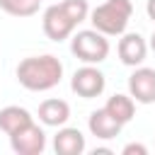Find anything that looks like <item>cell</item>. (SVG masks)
<instances>
[{"mask_svg": "<svg viewBox=\"0 0 155 155\" xmlns=\"http://www.w3.org/2000/svg\"><path fill=\"white\" fill-rule=\"evenodd\" d=\"M61 78H63V63L51 53L22 58L17 65V82L31 92H46L56 87Z\"/></svg>", "mask_w": 155, "mask_h": 155, "instance_id": "obj_1", "label": "cell"}, {"mask_svg": "<svg viewBox=\"0 0 155 155\" xmlns=\"http://www.w3.org/2000/svg\"><path fill=\"white\" fill-rule=\"evenodd\" d=\"M90 15V5L87 0H61L51 7H46L44 12V34L51 39V41H63L68 39L75 27L80 22H85Z\"/></svg>", "mask_w": 155, "mask_h": 155, "instance_id": "obj_2", "label": "cell"}, {"mask_svg": "<svg viewBox=\"0 0 155 155\" xmlns=\"http://www.w3.org/2000/svg\"><path fill=\"white\" fill-rule=\"evenodd\" d=\"M131 15H133L131 0H107L90 12V22L92 29L102 31L104 36H121L128 27Z\"/></svg>", "mask_w": 155, "mask_h": 155, "instance_id": "obj_3", "label": "cell"}, {"mask_svg": "<svg viewBox=\"0 0 155 155\" xmlns=\"http://www.w3.org/2000/svg\"><path fill=\"white\" fill-rule=\"evenodd\" d=\"M70 51H73L82 63L94 65V63L107 61V56H109V41H107V36H104L102 31H97V29H82V31H78V34L73 36Z\"/></svg>", "mask_w": 155, "mask_h": 155, "instance_id": "obj_4", "label": "cell"}, {"mask_svg": "<svg viewBox=\"0 0 155 155\" xmlns=\"http://www.w3.org/2000/svg\"><path fill=\"white\" fill-rule=\"evenodd\" d=\"M70 87L78 97L82 99H92V97H99L107 87V80H104V73L97 70L94 65L85 63L82 68H78L73 73V80H70Z\"/></svg>", "mask_w": 155, "mask_h": 155, "instance_id": "obj_5", "label": "cell"}, {"mask_svg": "<svg viewBox=\"0 0 155 155\" xmlns=\"http://www.w3.org/2000/svg\"><path fill=\"white\" fill-rule=\"evenodd\" d=\"M10 148L17 155H41L46 148V133L34 121L22 126L19 131L10 133Z\"/></svg>", "mask_w": 155, "mask_h": 155, "instance_id": "obj_6", "label": "cell"}, {"mask_svg": "<svg viewBox=\"0 0 155 155\" xmlns=\"http://www.w3.org/2000/svg\"><path fill=\"white\" fill-rule=\"evenodd\" d=\"M128 94L138 104L155 102V68H136L128 78Z\"/></svg>", "mask_w": 155, "mask_h": 155, "instance_id": "obj_7", "label": "cell"}, {"mask_svg": "<svg viewBox=\"0 0 155 155\" xmlns=\"http://www.w3.org/2000/svg\"><path fill=\"white\" fill-rule=\"evenodd\" d=\"M116 51H119V58H121L124 65L136 68V65H140V63L145 61V56H148V44H145V39H143L140 34H121Z\"/></svg>", "mask_w": 155, "mask_h": 155, "instance_id": "obj_8", "label": "cell"}, {"mask_svg": "<svg viewBox=\"0 0 155 155\" xmlns=\"http://www.w3.org/2000/svg\"><path fill=\"white\" fill-rule=\"evenodd\" d=\"M87 128H90V133H92L94 138H99V140H109V138H116V136L121 133L124 124H119V121L102 107V109H94V111L90 114V119H87Z\"/></svg>", "mask_w": 155, "mask_h": 155, "instance_id": "obj_9", "label": "cell"}, {"mask_svg": "<svg viewBox=\"0 0 155 155\" xmlns=\"http://www.w3.org/2000/svg\"><path fill=\"white\" fill-rule=\"evenodd\" d=\"M85 136L80 128H70V126H63L56 138H53V150L58 155H80L85 153Z\"/></svg>", "mask_w": 155, "mask_h": 155, "instance_id": "obj_10", "label": "cell"}, {"mask_svg": "<svg viewBox=\"0 0 155 155\" xmlns=\"http://www.w3.org/2000/svg\"><path fill=\"white\" fill-rule=\"evenodd\" d=\"M70 119V107L65 99H44L39 104V121L44 126H65Z\"/></svg>", "mask_w": 155, "mask_h": 155, "instance_id": "obj_11", "label": "cell"}, {"mask_svg": "<svg viewBox=\"0 0 155 155\" xmlns=\"http://www.w3.org/2000/svg\"><path fill=\"white\" fill-rule=\"evenodd\" d=\"M31 124V114L24 109V107H17V104H10L5 109H0V131H5L7 136L19 131L22 126Z\"/></svg>", "mask_w": 155, "mask_h": 155, "instance_id": "obj_12", "label": "cell"}, {"mask_svg": "<svg viewBox=\"0 0 155 155\" xmlns=\"http://www.w3.org/2000/svg\"><path fill=\"white\" fill-rule=\"evenodd\" d=\"M104 109H107L119 124L126 126V124L133 119V114H136V102H133L131 94H111V97L107 99Z\"/></svg>", "mask_w": 155, "mask_h": 155, "instance_id": "obj_13", "label": "cell"}, {"mask_svg": "<svg viewBox=\"0 0 155 155\" xmlns=\"http://www.w3.org/2000/svg\"><path fill=\"white\" fill-rule=\"evenodd\" d=\"M41 0H0V10L12 17H31L39 12Z\"/></svg>", "mask_w": 155, "mask_h": 155, "instance_id": "obj_14", "label": "cell"}, {"mask_svg": "<svg viewBox=\"0 0 155 155\" xmlns=\"http://www.w3.org/2000/svg\"><path fill=\"white\" fill-rule=\"evenodd\" d=\"M121 153L124 155H148V148L143 143H128V145H124Z\"/></svg>", "mask_w": 155, "mask_h": 155, "instance_id": "obj_15", "label": "cell"}, {"mask_svg": "<svg viewBox=\"0 0 155 155\" xmlns=\"http://www.w3.org/2000/svg\"><path fill=\"white\" fill-rule=\"evenodd\" d=\"M145 12H148V17L155 22V0H148V2H145Z\"/></svg>", "mask_w": 155, "mask_h": 155, "instance_id": "obj_16", "label": "cell"}, {"mask_svg": "<svg viewBox=\"0 0 155 155\" xmlns=\"http://www.w3.org/2000/svg\"><path fill=\"white\" fill-rule=\"evenodd\" d=\"M148 48L155 53V31H153V36H150V44H148Z\"/></svg>", "mask_w": 155, "mask_h": 155, "instance_id": "obj_17", "label": "cell"}]
</instances>
